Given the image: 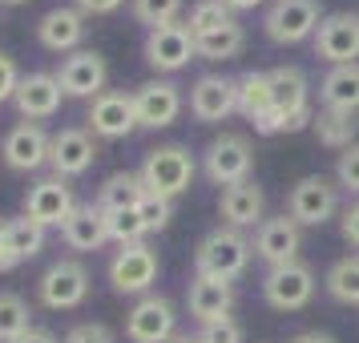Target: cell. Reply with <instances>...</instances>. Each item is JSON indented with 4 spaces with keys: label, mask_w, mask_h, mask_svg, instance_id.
Instances as JSON below:
<instances>
[{
    "label": "cell",
    "mask_w": 359,
    "mask_h": 343,
    "mask_svg": "<svg viewBox=\"0 0 359 343\" xmlns=\"http://www.w3.org/2000/svg\"><path fill=\"white\" fill-rule=\"evenodd\" d=\"M250 255H255V246H250V238H246L243 230L218 227L198 243L194 267H198V275H214V278H230L234 283L250 267Z\"/></svg>",
    "instance_id": "7a4b0ae2"
},
{
    "label": "cell",
    "mask_w": 359,
    "mask_h": 343,
    "mask_svg": "<svg viewBox=\"0 0 359 343\" xmlns=\"http://www.w3.org/2000/svg\"><path fill=\"white\" fill-rule=\"evenodd\" d=\"M137 214H142V222H146L149 234H158V230L170 227V218H174V202H170V198H162V194H149V190H146V198L137 202Z\"/></svg>",
    "instance_id": "8d00e7d4"
},
{
    "label": "cell",
    "mask_w": 359,
    "mask_h": 343,
    "mask_svg": "<svg viewBox=\"0 0 359 343\" xmlns=\"http://www.w3.org/2000/svg\"><path fill=\"white\" fill-rule=\"evenodd\" d=\"M165 343H198V335H174V339H165Z\"/></svg>",
    "instance_id": "c3c4849f"
},
{
    "label": "cell",
    "mask_w": 359,
    "mask_h": 343,
    "mask_svg": "<svg viewBox=\"0 0 359 343\" xmlns=\"http://www.w3.org/2000/svg\"><path fill=\"white\" fill-rule=\"evenodd\" d=\"M89 130H93V137H105V142L130 137V133L137 130L133 93H121V89H105L101 97H93V105H89Z\"/></svg>",
    "instance_id": "e0dca14e"
},
{
    "label": "cell",
    "mask_w": 359,
    "mask_h": 343,
    "mask_svg": "<svg viewBox=\"0 0 359 343\" xmlns=\"http://www.w3.org/2000/svg\"><path fill=\"white\" fill-rule=\"evenodd\" d=\"M4 227H8V250H13V259L17 262H29V259H36V255L45 250V227L33 222L29 214L8 218Z\"/></svg>",
    "instance_id": "1f68e13d"
},
{
    "label": "cell",
    "mask_w": 359,
    "mask_h": 343,
    "mask_svg": "<svg viewBox=\"0 0 359 343\" xmlns=\"http://www.w3.org/2000/svg\"><path fill=\"white\" fill-rule=\"evenodd\" d=\"M319 20H323L319 0H271L266 17H262V33L275 45H299V41L315 36Z\"/></svg>",
    "instance_id": "5b68a950"
},
{
    "label": "cell",
    "mask_w": 359,
    "mask_h": 343,
    "mask_svg": "<svg viewBox=\"0 0 359 343\" xmlns=\"http://www.w3.org/2000/svg\"><path fill=\"white\" fill-rule=\"evenodd\" d=\"M126 0H77V8H81L85 17H105V13H117Z\"/></svg>",
    "instance_id": "7bdbcfd3"
},
{
    "label": "cell",
    "mask_w": 359,
    "mask_h": 343,
    "mask_svg": "<svg viewBox=\"0 0 359 343\" xmlns=\"http://www.w3.org/2000/svg\"><path fill=\"white\" fill-rule=\"evenodd\" d=\"M190 114L198 121H226L230 114H238V81H230L222 73H206L198 77L190 89Z\"/></svg>",
    "instance_id": "d6986e66"
},
{
    "label": "cell",
    "mask_w": 359,
    "mask_h": 343,
    "mask_svg": "<svg viewBox=\"0 0 359 343\" xmlns=\"http://www.w3.org/2000/svg\"><path fill=\"white\" fill-rule=\"evenodd\" d=\"M133 109H137V126L146 130H165L174 126L182 114V89L174 81H146L133 89Z\"/></svg>",
    "instance_id": "ac0fdd59"
},
{
    "label": "cell",
    "mask_w": 359,
    "mask_h": 343,
    "mask_svg": "<svg viewBox=\"0 0 359 343\" xmlns=\"http://www.w3.org/2000/svg\"><path fill=\"white\" fill-rule=\"evenodd\" d=\"M36 41L49 53H77V45L85 41V13L81 8H49L36 20Z\"/></svg>",
    "instance_id": "cb8c5ba5"
},
{
    "label": "cell",
    "mask_w": 359,
    "mask_h": 343,
    "mask_svg": "<svg viewBox=\"0 0 359 343\" xmlns=\"http://www.w3.org/2000/svg\"><path fill=\"white\" fill-rule=\"evenodd\" d=\"M198 343H243V327L234 323V319H214V323H202L198 331Z\"/></svg>",
    "instance_id": "f35d334b"
},
{
    "label": "cell",
    "mask_w": 359,
    "mask_h": 343,
    "mask_svg": "<svg viewBox=\"0 0 359 343\" xmlns=\"http://www.w3.org/2000/svg\"><path fill=\"white\" fill-rule=\"evenodd\" d=\"M311 121H315V109H311L307 73L294 65L271 69V114L262 117V121H255V130L262 137H275V133L307 130Z\"/></svg>",
    "instance_id": "6da1fadb"
},
{
    "label": "cell",
    "mask_w": 359,
    "mask_h": 343,
    "mask_svg": "<svg viewBox=\"0 0 359 343\" xmlns=\"http://www.w3.org/2000/svg\"><path fill=\"white\" fill-rule=\"evenodd\" d=\"M255 255H259L271 271L275 267H287V262H299V250H303V227L294 222L291 214H275V218H262L255 227Z\"/></svg>",
    "instance_id": "7c38bea8"
},
{
    "label": "cell",
    "mask_w": 359,
    "mask_h": 343,
    "mask_svg": "<svg viewBox=\"0 0 359 343\" xmlns=\"http://www.w3.org/2000/svg\"><path fill=\"white\" fill-rule=\"evenodd\" d=\"M105 214V210H101ZM105 230H109V243L117 246H133V243H146V222H142V214H137V206L133 210H114L105 214Z\"/></svg>",
    "instance_id": "836d02e7"
},
{
    "label": "cell",
    "mask_w": 359,
    "mask_h": 343,
    "mask_svg": "<svg viewBox=\"0 0 359 343\" xmlns=\"http://www.w3.org/2000/svg\"><path fill=\"white\" fill-rule=\"evenodd\" d=\"M327 295L343 303V307H359V255H343L327 267V278H323Z\"/></svg>",
    "instance_id": "f546056e"
},
{
    "label": "cell",
    "mask_w": 359,
    "mask_h": 343,
    "mask_svg": "<svg viewBox=\"0 0 359 343\" xmlns=\"http://www.w3.org/2000/svg\"><path fill=\"white\" fill-rule=\"evenodd\" d=\"M61 238L69 243V250H101L109 243V230H105V214L97 202H77V210L65 218Z\"/></svg>",
    "instance_id": "d4e9b609"
},
{
    "label": "cell",
    "mask_w": 359,
    "mask_h": 343,
    "mask_svg": "<svg viewBox=\"0 0 359 343\" xmlns=\"http://www.w3.org/2000/svg\"><path fill=\"white\" fill-rule=\"evenodd\" d=\"M158 250L149 243L121 246L109 259V283L117 295H149V287L158 283Z\"/></svg>",
    "instance_id": "9c48e42d"
},
{
    "label": "cell",
    "mask_w": 359,
    "mask_h": 343,
    "mask_svg": "<svg viewBox=\"0 0 359 343\" xmlns=\"http://www.w3.org/2000/svg\"><path fill=\"white\" fill-rule=\"evenodd\" d=\"M323 109H351L359 114V65H331L319 81Z\"/></svg>",
    "instance_id": "484cf974"
},
{
    "label": "cell",
    "mask_w": 359,
    "mask_h": 343,
    "mask_svg": "<svg viewBox=\"0 0 359 343\" xmlns=\"http://www.w3.org/2000/svg\"><path fill=\"white\" fill-rule=\"evenodd\" d=\"M178 335V315L165 295H142L126 315V339L130 343H165Z\"/></svg>",
    "instance_id": "30bf717a"
},
{
    "label": "cell",
    "mask_w": 359,
    "mask_h": 343,
    "mask_svg": "<svg viewBox=\"0 0 359 343\" xmlns=\"http://www.w3.org/2000/svg\"><path fill=\"white\" fill-rule=\"evenodd\" d=\"M61 97H65V89L57 81V73H29V77H20L13 105H17L20 117L41 121V117H53L61 109Z\"/></svg>",
    "instance_id": "44dd1931"
},
{
    "label": "cell",
    "mask_w": 359,
    "mask_h": 343,
    "mask_svg": "<svg viewBox=\"0 0 359 343\" xmlns=\"http://www.w3.org/2000/svg\"><path fill=\"white\" fill-rule=\"evenodd\" d=\"M266 194H262L259 182H234V186H226L222 190V198H218V214H222V222L234 230H246V227H259L262 218H266Z\"/></svg>",
    "instance_id": "7402d4cb"
},
{
    "label": "cell",
    "mask_w": 359,
    "mask_h": 343,
    "mask_svg": "<svg viewBox=\"0 0 359 343\" xmlns=\"http://www.w3.org/2000/svg\"><path fill=\"white\" fill-rule=\"evenodd\" d=\"M222 4H226L230 13H250V8H259L262 0H222Z\"/></svg>",
    "instance_id": "7dc6e473"
},
{
    "label": "cell",
    "mask_w": 359,
    "mask_h": 343,
    "mask_svg": "<svg viewBox=\"0 0 359 343\" xmlns=\"http://www.w3.org/2000/svg\"><path fill=\"white\" fill-rule=\"evenodd\" d=\"M198 41V57L202 61H230V57H238L246 49V29L238 20H226L222 29H214L206 36H194Z\"/></svg>",
    "instance_id": "4dcf8cb0"
},
{
    "label": "cell",
    "mask_w": 359,
    "mask_h": 343,
    "mask_svg": "<svg viewBox=\"0 0 359 343\" xmlns=\"http://www.w3.org/2000/svg\"><path fill=\"white\" fill-rule=\"evenodd\" d=\"M133 17L137 25H146V29H162V25H174L182 13V0H130Z\"/></svg>",
    "instance_id": "d590c367"
},
{
    "label": "cell",
    "mask_w": 359,
    "mask_h": 343,
    "mask_svg": "<svg viewBox=\"0 0 359 343\" xmlns=\"http://www.w3.org/2000/svg\"><path fill=\"white\" fill-rule=\"evenodd\" d=\"M186 307L198 323H214L226 319L234 307V283L230 278H214V275H194L190 291H186Z\"/></svg>",
    "instance_id": "603a6c76"
},
{
    "label": "cell",
    "mask_w": 359,
    "mask_h": 343,
    "mask_svg": "<svg viewBox=\"0 0 359 343\" xmlns=\"http://www.w3.org/2000/svg\"><path fill=\"white\" fill-rule=\"evenodd\" d=\"M202 170H206L210 182H218V186L226 190L234 182L250 178V170H255V149H250V142H246L243 133H222V137H214L210 146L202 149Z\"/></svg>",
    "instance_id": "8992f818"
},
{
    "label": "cell",
    "mask_w": 359,
    "mask_h": 343,
    "mask_svg": "<svg viewBox=\"0 0 359 343\" xmlns=\"http://www.w3.org/2000/svg\"><path fill=\"white\" fill-rule=\"evenodd\" d=\"M198 57V41L186 25H162V29H149L146 33V61L158 73H178Z\"/></svg>",
    "instance_id": "4fadbf2b"
},
{
    "label": "cell",
    "mask_w": 359,
    "mask_h": 343,
    "mask_svg": "<svg viewBox=\"0 0 359 343\" xmlns=\"http://www.w3.org/2000/svg\"><path fill=\"white\" fill-rule=\"evenodd\" d=\"M17 85H20L17 61H13L8 53H0V105H4V101H13V93H17Z\"/></svg>",
    "instance_id": "60d3db41"
},
{
    "label": "cell",
    "mask_w": 359,
    "mask_h": 343,
    "mask_svg": "<svg viewBox=\"0 0 359 343\" xmlns=\"http://www.w3.org/2000/svg\"><path fill=\"white\" fill-rule=\"evenodd\" d=\"M339 230H343V238H347V243H351V246L359 250V198L351 202V206H347V210H343Z\"/></svg>",
    "instance_id": "b9f144b4"
},
{
    "label": "cell",
    "mask_w": 359,
    "mask_h": 343,
    "mask_svg": "<svg viewBox=\"0 0 359 343\" xmlns=\"http://www.w3.org/2000/svg\"><path fill=\"white\" fill-rule=\"evenodd\" d=\"M49 146L53 137L36 121H20L13 130L4 133V142H0V158L8 170H17V174H33L41 166H49Z\"/></svg>",
    "instance_id": "9a60e30c"
},
{
    "label": "cell",
    "mask_w": 359,
    "mask_h": 343,
    "mask_svg": "<svg viewBox=\"0 0 359 343\" xmlns=\"http://www.w3.org/2000/svg\"><path fill=\"white\" fill-rule=\"evenodd\" d=\"M311 41L327 65H359V13H327Z\"/></svg>",
    "instance_id": "8fae6325"
},
{
    "label": "cell",
    "mask_w": 359,
    "mask_h": 343,
    "mask_svg": "<svg viewBox=\"0 0 359 343\" xmlns=\"http://www.w3.org/2000/svg\"><path fill=\"white\" fill-rule=\"evenodd\" d=\"M17 343H61V339H57L53 331H41V327H29V331H25V335H20Z\"/></svg>",
    "instance_id": "f6af8a7d"
},
{
    "label": "cell",
    "mask_w": 359,
    "mask_h": 343,
    "mask_svg": "<svg viewBox=\"0 0 359 343\" xmlns=\"http://www.w3.org/2000/svg\"><path fill=\"white\" fill-rule=\"evenodd\" d=\"M315 271L307 262H287L262 275V299L275 311H303L315 299Z\"/></svg>",
    "instance_id": "52a82bcc"
},
{
    "label": "cell",
    "mask_w": 359,
    "mask_h": 343,
    "mask_svg": "<svg viewBox=\"0 0 359 343\" xmlns=\"http://www.w3.org/2000/svg\"><path fill=\"white\" fill-rule=\"evenodd\" d=\"M41 303L49 311H73L89 299V271L77 259H57L36 283Z\"/></svg>",
    "instance_id": "ba28073f"
},
{
    "label": "cell",
    "mask_w": 359,
    "mask_h": 343,
    "mask_svg": "<svg viewBox=\"0 0 359 343\" xmlns=\"http://www.w3.org/2000/svg\"><path fill=\"white\" fill-rule=\"evenodd\" d=\"M339 186L335 178H327V174H307V178H299L291 186V194H287V214H291L299 227H323L331 222L335 214H339Z\"/></svg>",
    "instance_id": "277c9868"
},
{
    "label": "cell",
    "mask_w": 359,
    "mask_h": 343,
    "mask_svg": "<svg viewBox=\"0 0 359 343\" xmlns=\"http://www.w3.org/2000/svg\"><path fill=\"white\" fill-rule=\"evenodd\" d=\"M17 259H13V250H8V227L0 222V271H13Z\"/></svg>",
    "instance_id": "ee69618b"
},
{
    "label": "cell",
    "mask_w": 359,
    "mask_h": 343,
    "mask_svg": "<svg viewBox=\"0 0 359 343\" xmlns=\"http://www.w3.org/2000/svg\"><path fill=\"white\" fill-rule=\"evenodd\" d=\"M77 210V198H73V186L65 178H41L29 186L25 194V214L41 222V227H65V218Z\"/></svg>",
    "instance_id": "2e32d148"
},
{
    "label": "cell",
    "mask_w": 359,
    "mask_h": 343,
    "mask_svg": "<svg viewBox=\"0 0 359 343\" xmlns=\"http://www.w3.org/2000/svg\"><path fill=\"white\" fill-rule=\"evenodd\" d=\"M61 343H117V339H114V331H109L105 323H93V319H89V323L69 327V335Z\"/></svg>",
    "instance_id": "ab89813d"
},
{
    "label": "cell",
    "mask_w": 359,
    "mask_h": 343,
    "mask_svg": "<svg viewBox=\"0 0 359 343\" xmlns=\"http://www.w3.org/2000/svg\"><path fill=\"white\" fill-rule=\"evenodd\" d=\"M311 130H315V137H319V146L339 149L343 154L347 146H355L359 114H351V109H319L315 121H311Z\"/></svg>",
    "instance_id": "4316f807"
},
{
    "label": "cell",
    "mask_w": 359,
    "mask_h": 343,
    "mask_svg": "<svg viewBox=\"0 0 359 343\" xmlns=\"http://www.w3.org/2000/svg\"><path fill=\"white\" fill-rule=\"evenodd\" d=\"M335 186H339L343 194L359 198V142L339 154V162H335Z\"/></svg>",
    "instance_id": "74e56055"
},
{
    "label": "cell",
    "mask_w": 359,
    "mask_h": 343,
    "mask_svg": "<svg viewBox=\"0 0 359 343\" xmlns=\"http://www.w3.org/2000/svg\"><path fill=\"white\" fill-rule=\"evenodd\" d=\"M97 158V146H93V133L89 130H61L53 133V146H49V166H53V178H81L85 170L93 166Z\"/></svg>",
    "instance_id": "ffe728a7"
},
{
    "label": "cell",
    "mask_w": 359,
    "mask_h": 343,
    "mask_svg": "<svg viewBox=\"0 0 359 343\" xmlns=\"http://www.w3.org/2000/svg\"><path fill=\"white\" fill-rule=\"evenodd\" d=\"M238 81V114L246 121H262L271 114V73H259V69H246Z\"/></svg>",
    "instance_id": "f1b7e54d"
},
{
    "label": "cell",
    "mask_w": 359,
    "mask_h": 343,
    "mask_svg": "<svg viewBox=\"0 0 359 343\" xmlns=\"http://www.w3.org/2000/svg\"><path fill=\"white\" fill-rule=\"evenodd\" d=\"M29 319H33V311H29V303L20 295H13V291L0 295V343H17L33 327Z\"/></svg>",
    "instance_id": "d6a6232c"
},
{
    "label": "cell",
    "mask_w": 359,
    "mask_h": 343,
    "mask_svg": "<svg viewBox=\"0 0 359 343\" xmlns=\"http://www.w3.org/2000/svg\"><path fill=\"white\" fill-rule=\"evenodd\" d=\"M291 343H335V339H331L327 331H299Z\"/></svg>",
    "instance_id": "bcb514c9"
},
{
    "label": "cell",
    "mask_w": 359,
    "mask_h": 343,
    "mask_svg": "<svg viewBox=\"0 0 359 343\" xmlns=\"http://www.w3.org/2000/svg\"><path fill=\"white\" fill-rule=\"evenodd\" d=\"M142 182H146L149 194H162V198H182L190 186H194V174H198V162L194 154L186 146H158L146 154V162H142Z\"/></svg>",
    "instance_id": "3957f363"
},
{
    "label": "cell",
    "mask_w": 359,
    "mask_h": 343,
    "mask_svg": "<svg viewBox=\"0 0 359 343\" xmlns=\"http://www.w3.org/2000/svg\"><path fill=\"white\" fill-rule=\"evenodd\" d=\"M0 4H29V0H0Z\"/></svg>",
    "instance_id": "681fc988"
},
{
    "label": "cell",
    "mask_w": 359,
    "mask_h": 343,
    "mask_svg": "<svg viewBox=\"0 0 359 343\" xmlns=\"http://www.w3.org/2000/svg\"><path fill=\"white\" fill-rule=\"evenodd\" d=\"M142 198H146V182H142V174L117 170V174H109V178L101 182L97 206H101L105 214H114V210H133Z\"/></svg>",
    "instance_id": "83f0119b"
},
{
    "label": "cell",
    "mask_w": 359,
    "mask_h": 343,
    "mask_svg": "<svg viewBox=\"0 0 359 343\" xmlns=\"http://www.w3.org/2000/svg\"><path fill=\"white\" fill-rule=\"evenodd\" d=\"M226 20H234V17H230V8L222 0H198L194 8H190V17H186V29L194 36H206L214 29H222Z\"/></svg>",
    "instance_id": "e575fe53"
},
{
    "label": "cell",
    "mask_w": 359,
    "mask_h": 343,
    "mask_svg": "<svg viewBox=\"0 0 359 343\" xmlns=\"http://www.w3.org/2000/svg\"><path fill=\"white\" fill-rule=\"evenodd\" d=\"M57 81L65 89V97H101L109 81V65L97 49H77L57 65Z\"/></svg>",
    "instance_id": "5bb4252c"
}]
</instances>
